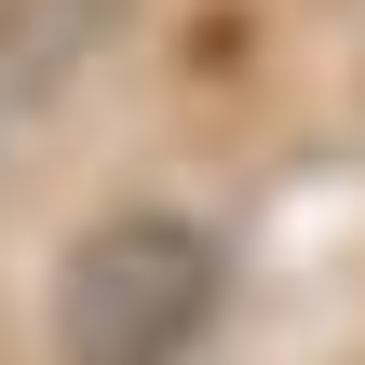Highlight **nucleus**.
I'll return each instance as SVG.
<instances>
[{
	"mask_svg": "<svg viewBox=\"0 0 365 365\" xmlns=\"http://www.w3.org/2000/svg\"><path fill=\"white\" fill-rule=\"evenodd\" d=\"M217 325V244L163 203L95 217L54 271V365H190Z\"/></svg>",
	"mask_w": 365,
	"mask_h": 365,
	"instance_id": "nucleus-1",
	"label": "nucleus"
},
{
	"mask_svg": "<svg viewBox=\"0 0 365 365\" xmlns=\"http://www.w3.org/2000/svg\"><path fill=\"white\" fill-rule=\"evenodd\" d=\"M108 14H122V0H0V54H14V81H68V68L95 54Z\"/></svg>",
	"mask_w": 365,
	"mask_h": 365,
	"instance_id": "nucleus-2",
	"label": "nucleus"
}]
</instances>
